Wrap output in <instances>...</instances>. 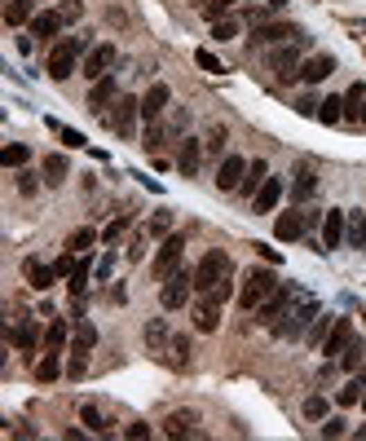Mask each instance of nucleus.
I'll return each instance as SVG.
<instances>
[{"instance_id":"obj_1","label":"nucleus","mask_w":366,"mask_h":441,"mask_svg":"<svg viewBox=\"0 0 366 441\" xmlns=\"http://www.w3.org/2000/svg\"><path fill=\"white\" fill-rule=\"evenodd\" d=\"M274 291H278V273L274 269H252L247 278H243V287H238V305L247 309V314H256Z\"/></svg>"},{"instance_id":"obj_2","label":"nucleus","mask_w":366,"mask_h":441,"mask_svg":"<svg viewBox=\"0 0 366 441\" xmlns=\"http://www.w3.org/2000/svg\"><path fill=\"white\" fill-rule=\"evenodd\" d=\"M229 273H234L229 256L212 247V252H207V256L199 260V269H194V291H203V296H207V291H216V287H221V282L229 278Z\"/></svg>"},{"instance_id":"obj_3","label":"nucleus","mask_w":366,"mask_h":441,"mask_svg":"<svg viewBox=\"0 0 366 441\" xmlns=\"http://www.w3.org/2000/svg\"><path fill=\"white\" fill-rule=\"evenodd\" d=\"M80 53H84V40H80V35H67V40H58V44H53V53H49L44 71H49L53 80H67L71 71H76Z\"/></svg>"},{"instance_id":"obj_4","label":"nucleus","mask_w":366,"mask_h":441,"mask_svg":"<svg viewBox=\"0 0 366 441\" xmlns=\"http://www.w3.org/2000/svg\"><path fill=\"white\" fill-rule=\"evenodd\" d=\"M313 318H318V300L300 296V305H296V309H287V314H283V323H274V336L296 340V336H304V327H309Z\"/></svg>"},{"instance_id":"obj_5","label":"nucleus","mask_w":366,"mask_h":441,"mask_svg":"<svg viewBox=\"0 0 366 441\" xmlns=\"http://www.w3.org/2000/svg\"><path fill=\"white\" fill-rule=\"evenodd\" d=\"M190 291H194V273L173 269L164 278V287H159V300H164V309H186L190 305Z\"/></svg>"},{"instance_id":"obj_6","label":"nucleus","mask_w":366,"mask_h":441,"mask_svg":"<svg viewBox=\"0 0 366 441\" xmlns=\"http://www.w3.org/2000/svg\"><path fill=\"white\" fill-rule=\"evenodd\" d=\"M137 115H141V102L137 98H119L115 111L102 115V124L111 128V133H119V137H132V133H137Z\"/></svg>"},{"instance_id":"obj_7","label":"nucleus","mask_w":366,"mask_h":441,"mask_svg":"<svg viewBox=\"0 0 366 441\" xmlns=\"http://www.w3.org/2000/svg\"><path fill=\"white\" fill-rule=\"evenodd\" d=\"M181 256H186V238H181V234H164V247H159V256H155V278H168V273H173V269H181Z\"/></svg>"},{"instance_id":"obj_8","label":"nucleus","mask_w":366,"mask_h":441,"mask_svg":"<svg viewBox=\"0 0 366 441\" xmlns=\"http://www.w3.org/2000/svg\"><path fill=\"white\" fill-rule=\"evenodd\" d=\"M313 221H318V212H283V217L274 221V238L278 243H296Z\"/></svg>"},{"instance_id":"obj_9","label":"nucleus","mask_w":366,"mask_h":441,"mask_svg":"<svg viewBox=\"0 0 366 441\" xmlns=\"http://www.w3.org/2000/svg\"><path fill=\"white\" fill-rule=\"evenodd\" d=\"M291 300H300V291H296V287H278V291L270 296V300H265L261 309H256V323H265V327H274V323H278V318H283V314H287V309H291Z\"/></svg>"},{"instance_id":"obj_10","label":"nucleus","mask_w":366,"mask_h":441,"mask_svg":"<svg viewBox=\"0 0 366 441\" xmlns=\"http://www.w3.org/2000/svg\"><path fill=\"white\" fill-rule=\"evenodd\" d=\"M111 66H115V44L106 40V44H93L80 71H84V75H89V80H102V75H111Z\"/></svg>"},{"instance_id":"obj_11","label":"nucleus","mask_w":366,"mask_h":441,"mask_svg":"<svg viewBox=\"0 0 366 441\" xmlns=\"http://www.w3.org/2000/svg\"><path fill=\"white\" fill-rule=\"evenodd\" d=\"M345 230H349V217L340 208H326V217H322V252H336V247L345 243Z\"/></svg>"},{"instance_id":"obj_12","label":"nucleus","mask_w":366,"mask_h":441,"mask_svg":"<svg viewBox=\"0 0 366 441\" xmlns=\"http://www.w3.org/2000/svg\"><path fill=\"white\" fill-rule=\"evenodd\" d=\"M119 102V84H115V75H102V80H93V89H89V111L93 115H106V106Z\"/></svg>"},{"instance_id":"obj_13","label":"nucleus","mask_w":366,"mask_h":441,"mask_svg":"<svg viewBox=\"0 0 366 441\" xmlns=\"http://www.w3.org/2000/svg\"><path fill=\"white\" fill-rule=\"evenodd\" d=\"M256 44H274V40H304L300 27H291V22H256Z\"/></svg>"},{"instance_id":"obj_14","label":"nucleus","mask_w":366,"mask_h":441,"mask_svg":"<svg viewBox=\"0 0 366 441\" xmlns=\"http://www.w3.org/2000/svg\"><path fill=\"white\" fill-rule=\"evenodd\" d=\"M331 71H336V57L331 53H313V57H304V62H300V80H304V84H322Z\"/></svg>"},{"instance_id":"obj_15","label":"nucleus","mask_w":366,"mask_h":441,"mask_svg":"<svg viewBox=\"0 0 366 441\" xmlns=\"http://www.w3.org/2000/svg\"><path fill=\"white\" fill-rule=\"evenodd\" d=\"M270 71H274V80H283V84L300 80V57H296V49H278V53H270Z\"/></svg>"},{"instance_id":"obj_16","label":"nucleus","mask_w":366,"mask_h":441,"mask_svg":"<svg viewBox=\"0 0 366 441\" xmlns=\"http://www.w3.org/2000/svg\"><path fill=\"white\" fill-rule=\"evenodd\" d=\"M199 163H203V141L186 137V141H181V150H177V172L181 177H199Z\"/></svg>"},{"instance_id":"obj_17","label":"nucleus","mask_w":366,"mask_h":441,"mask_svg":"<svg viewBox=\"0 0 366 441\" xmlns=\"http://www.w3.org/2000/svg\"><path fill=\"white\" fill-rule=\"evenodd\" d=\"M168 98H173L168 84H150V89H146V98H141V119H146V124H155V119L168 111Z\"/></svg>"},{"instance_id":"obj_18","label":"nucleus","mask_w":366,"mask_h":441,"mask_svg":"<svg viewBox=\"0 0 366 441\" xmlns=\"http://www.w3.org/2000/svg\"><path fill=\"white\" fill-rule=\"evenodd\" d=\"M27 27H31L35 40H53V35L62 31L67 22H62V14H58V9H40V14H35V18L27 22Z\"/></svg>"},{"instance_id":"obj_19","label":"nucleus","mask_w":366,"mask_h":441,"mask_svg":"<svg viewBox=\"0 0 366 441\" xmlns=\"http://www.w3.org/2000/svg\"><path fill=\"white\" fill-rule=\"evenodd\" d=\"M349 340H353V323H349V318H336L331 336L322 340V353H326V357H340V353L349 349Z\"/></svg>"},{"instance_id":"obj_20","label":"nucleus","mask_w":366,"mask_h":441,"mask_svg":"<svg viewBox=\"0 0 366 441\" xmlns=\"http://www.w3.org/2000/svg\"><path fill=\"white\" fill-rule=\"evenodd\" d=\"M278 199H283V177H270V181L252 195V212H274Z\"/></svg>"},{"instance_id":"obj_21","label":"nucleus","mask_w":366,"mask_h":441,"mask_svg":"<svg viewBox=\"0 0 366 441\" xmlns=\"http://www.w3.org/2000/svg\"><path fill=\"white\" fill-rule=\"evenodd\" d=\"M243 172H247V159L229 154V159H221V172H216V186H221V190H238V186H243Z\"/></svg>"},{"instance_id":"obj_22","label":"nucleus","mask_w":366,"mask_h":441,"mask_svg":"<svg viewBox=\"0 0 366 441\" xmlns=\"http://www.w3.org/2000/svg\"><path fill=\"white\" fill-rule=\"evenodd\" d=\"M194 327H199V331H216V327H221V300H216V296H207L203 305H194Z\"/></svg>"},{"instance_id":"obj_23","label":"nucleus","mask_w":366,"mask_h":441,"mask_svg":"<svg viewBox=\"0 0 366 441\" xmlns=\"http://www.w3.org/2000/svg\"><path fill=\"white\" fill-rule=\"evenodd\" d=\"M22 273H27V282H31L35 291H49V287H53V278H58V269H53V265H40L35 256L22 265Z\"/></svg>"},{"instance_id":"obj_24","label":"nucleus","mask_w":366,"mask_h":441,"mask_svg":"<svg viewBox=\"0 0 366 441\" xmlns=\"http://www.w3.org/2000/svg\"><path fill=\"white\" fill-rule=\"evenodd\" d=\"M265 181H270V163H265V159H252L247 163V172H243V195H256V190H261Z\"/></svg>"},{"instance_id":"obj_25","label":"nucleus","mask_w":366,"mask_h":441,"mask_svg":"<svg viewBox=\"0 0 366 441\" xmlns=\"http://www.w3.org/2000/svg\"><path fill=\"white\" fill-rule=\"evenodd\" d=\"M9 340H14L18 349H35V344H40V327H35L31 318H22V323L9 327Z\"/></svg>"},{"instance_id":"obj_26","label":"nucleus","mask_w":366,"mask_h":441,"mask_svg":"<svg viewBox=\"0 0 366 441\" xmlns=\"http://www.w3.org/2000/svg\"><path fill=\"white\" fill-rule=\"evenodd\" d=\"M313 190H318V172H313V163H300V168H296V181H291V195H296V199H309Z\"/></svg>"},{"instance_id":"obj_27","label":"nucleus","mask_w":366,"mask_h":441,"mask_svg":"<svg viewBox=\"0 0 366 441\" xmlns=\"http://www.w3.org/2000/svg\"><path fill=\"white\" fill-rule=\"evenodd\" d=\"M35 18V0H5V22L9 27H22V22Z\"/></svg>"},{"instance_id":"obj_28","label":"nucleus","mask_w":366,"mask_h":441,"mask_svg":"<svg viewBox=\"0 0 366 441\" xmlns=\"http://www.w3.org/2000/svg\"><path fill=\"white\" fill-rule=\"evenodd\" d=\"M58 375H62V357H58V349H49L40 362H35V379H40V384H53Z\"/></svg>"},{"instance_id":"obj_29","label":"nucleus","mask_w":366,"mask_h":441,"mask_svg":"<svg viewBox=\"0 0 366 441\" xmlns=\"http://www.w3.org/2000/svg\"><path fill=\"white\" fill-rule=\"evenodd\" d=\"M67 172H71V163L62 159V154H44V181L49 186H62Z\"/></svg>"},{"instance_id":"obj_30","label":"nucleus","mask_w":366,"mask_h":441,"mask_svg":"<svg viewBox=\"0 0 366 441\" xmlns=\"http://www.w3.org/2000/svg\"><path fill=\"white\" fill-rule=\"evenodd\" d=\"M362 362H366V349H362V340L353 336V340H349V349L340 353V366H345V371L353 375V371H362Z\"/></svg>"},{"instance_id":"obj_31","label":"nucleus","mask_w":366,"mask_h":441,"mask_svg":"<svg viewBox=\"0 0 366 441\" xmlns=\"http://www.w3.org/2000/svg\"><path fill=\"white\" fill-rule=\"evenodd\" d=\"M164 424H168V428H164L168 437H186V433H194V415H190V411H177V415H168Z\"/></svg>"},{"instance_id":"obj_32","label":"nucleus","mask_w":366,"mask_h":441,"mask_svg":"<svg viewBox=\"0 0 366 441\" xmlns=\"http://www.w3.org/2000/svg\"><path fill=\"white\" fill-rule=\"evenodd\" d=\"M345 238H349L353 247H362V252H366V212H353V217H349V230H345Z\"/></svg>"},{"instance_id":"obj_33","label":"nucleus","mask_w":366,"mask_h":441,"mask_svg":"<svg viewBox=\"0 0 366 441\" xmlns=\"http://www.w3.org/2000/svg\"><path fill=\"white\" fill-rule=\"evenodd\" d=\"M93 243H97V230H89V225H80V230L67 238V247H71V252H76V256H84V252H89Z\"/></svg>"},{"instance_id":"obj_34","label":"nucleus","mask_w":366,"mask_h":441,"mask_svg":"<svg viewBox=\"0 0 366 441\" xmlns=\"http://www.w3.org/2000/svg\"><path fill=\"white\" fill-rule=\"evenodd\" d=\"M318 119H322V124H340V119H345V98H326V102H318Z\"/></svg>"},{"instance_id":"obj_35","label":"nucleus","mask_w":366,"mask_h":441,"mask_svg":"<svg viewBox=\"0 0 366 441\" xmlns=\"http://www.w3.org/2000/svg\"><path fill=\"white\" fill-rule=\"evenodd\" d=\"M62 344H67V318H53L49 331H44V349H58V353H62Z\"/></svg>"},{"instance_id":"obj_36","label":"nucleus","mask_w":366,"mask_h":441,"mask_svg":"<svg viewBox=\"0 0 366 441\" xmlns=\"http://www.w3.org/2000/svg\"><path fill=\"white\" fill-rule=\"evenodd\" d=\"M93 344H97V327L89 323V318H76V349H84V353H89Z\"/></svg>"},{"instance_id":"obj_37","label":"nucleus","mask_w":366,"mask_h":441,"mask_svg":"<svg viewBox=\"0 0 366 441\" xmlns=\"http://www.w3.org/2000/svg\"><path fill=\"white\" fill-rule=\"evenodd\" d=\"M27 159H31V150L22 146V141H14V146H5V150H0V163H5V168H22Z\"/></svg>"},{"instance_id":"obj_38","label":"nucleus","mask_w":366,"mask_h":441,"mask_svg":"<svg viewBox=\"0 0 366 441\" xmlns=\"http://www.w3.org/2000/svg\"><path fill=\"white\" fill-rule=\"evenodd\" d=\"M67 287H71V296H84V287H89V260L80 256V265L67 273Z\"/></svg>"},{"instance_id":"obj_39","label":"nucleus","mask_w":366,"mask_h":441,"mask_svg":"<svg viewBox=\"0 0 366 441\" xmlns=\"http://www.w3.org/2000/svg\"><path fill=\"white\" fill-rule=\"evenodd\" d=\"M146 344H150V349H164V344H173V336H168V323H164V318H155V323L146 327Z\"/></svg>"},{"instance_id":"obj_40","label":"nucleus","mask_w":366,"mask_h":441,"mask_svg":"<svg viewBox=\"0 0 366 441\" xmlns=\"http://www.w3.org/2000/svg\"><path fill=\"white\" fill-rule=\"evenodd\" d=\"M362 388H366V379H362V375H353L349 384L336 393V402H340V406H353V402H362Z\"/></svg>"},{"instance_id":"obj_41","label":"nucleus","mask_w":366,"mask_h":441,"mask_svg":"<svg viewBox=\"0 0 366 441\" xmlns=\"http://www.w3.org/2000/svg\"><path fill=\"white\" fill-rule=\"evenodd\" d=\"M362 102H366V89L353 84V89L345 93V119H362Z\"/></svg>"},{"instance_id":"obj_42","label":"nucleus","mask_w":366,"mask_h":441,"mask_svg":"<svg viewBox=\"0 0 366 441\" xmlns=\"http://www.w3.org/2000/svg\"><path fill=\"white\" fill-rule=\"evenodd\" d=\"M331 327H336V318H331V314H318V318L309 323V344H322L326 336H331Z\"/></svg>"},{"instance_id":"obj_43","label":"nucleus","mask_w":366,"mask_h":441,"mask_svg":"<svg viewBox=\"0 0 366 441\" xmlns=\"http://www.w3.org/2000/svg\"><path fill=\"white\" fill-rule=\"evenodd\" d=\"M80 420H84V424H89V433H106V428H111V424H106V415H102V411H97V406H93V402H89V406H80Z\"/></svg>"},{"instance_id":"obj_44","label":"nucleus","mask_w":366,"mask_h":441,"mask_svg":"<svg viewBox=\"0 0 366 441\" xmlns=\"http://www.w3.org/2000/svg\"><path fill=\"white\" fill-rule=\"evenodd\" d=\"M234 35H238V22H234V18H216V22H212V40L225 44V40H234Z\"/></svg>"},{"instance_id":"obj_45","label":"nucleus","mask_w":366,"mask_h":441,"mask_svg":"<svg viewBox=\"0 0 366 441\" xmlns=\"http://www.w3.org/2000/svg\"><path fill=\"white\" fill-rule=\"evenodd\" d=\"M194 62H199L207 75H221V71H225V66H221V57H216L212 49H199V53H194Z\"/></svg>"},{"instance_id":"obj_46","label":"nucleus","mask_w":366,"mask_h":441,"mask_svg":"<svg viewBox=\"0 0 366 441\" xmlns=\"http://www.w3.org/2000/svg\"><path fill=\"white\" fill-rule=\"evenodd\" d=\"M168 353H173V362H177V366H186V362H190V340H186V336H173Z\"/></svg>"},{"instance_id":"obj_47","label":"nucleus","mask_w":366,"mask_h":441,"mask_svg":"<svg viewBox=\"0 0 366 441\" xmlns=\"http://www.w3.org/2000/svg\"><path fill=\"white\" fill-rule=\"evenodd\" d=\"M84 371H89V357H84V349H71V362H67V375L80 379Z\"/></svg>"},{"instance_id":"obj_48","label":"nucleus","mask_w":366,"mask_h":441,"mask_svg":"<svg viewBox=\"0 0 366 441\" xmlns=\"http://www.w3.org/2000/svg\"><path fill=\"white\" fill-rule=\"evenodd\" d=\"M58 14H62V22H80V18H84V5H80V0H62V5H58Z\"/></svg>"},{"instance_id":"obj_49","label":"nucleus","mask_w":366,"mask_h":441,"mask_svg":"<svg viewBox=\"0 0 366 441\" xmlns=\"http://www.w3.org/2000/svg\"><path fill=\"white\" fill-rule=\"evenodd\" d=\"M304 420H326V397H309V402H304Z\"/></svg>"},{"instance_id":"obj_50","label":"nucleus","mask_w":366,"mask_h":441,"mask_svg":"<svg viewBox=\"0 0 366 441\" xmlns=\"http://www.w3.org/2000/svg\"><path fill=\"white\" fill-rule=\"evenodd\" d=\"M141 146H146V150H159V146H164V128H159V119L146 128V141H141Z\"/></svg>"},{"instance_id":"obj_51","label":"nucleus","mask_w":366,"mask_h":441,"mask_svg":"<svg viewBox=\"0 0 366 441\" xmlns=\"http://www.w3.org/2000/svg\"><path fill=\"white\" fill-rule=\"evenodd\" d=\"M229 5H234V0H203V18H212V22H216Z\"/></svg>"},{"instance_id":"obj_52","label":"nucleus","mask_w":366,"mask_h":441,"mask_svg":"<svg viewBox=\"0 0 366 441\" xmlns=\"http://www.w3.org/2000/svg\"><path fill=\"white\" fill-rule=\"evenodd\" d=\"M173 230V212H155L150 217V234H168Z\"/></svg>"},{"instance_id":"obj_53","label":"nucleus","mask_w":366,"mask_h":441,"mask_svg":"<svg viewBox=\"0 0 366 441\" xmlns=\"http://www.w3.org/2000/svg\"><path fill=\"white\" fill-rule=\"evenodd\" d=\"M53 128H58V137H62L71 150H80V146H84V133H76V128H62V124H53Z\"/></svg>"},{"instance_id":"obj_54","label":"nucleus","mask_w":366,"mask_h":441,"mask_svg":"<svg viewBox=\"0 0 366 441\" xmlns=\"http://www.w3.org/2000/svg\"><path fill=\"white\" fill-rule=\"evenodd\" d=\"M207 150H212V154L225 150V128H212V133H207Z\"/></svg>"},{"instance_id":"obj_55","label":"nucleus","mask_w":366,"mask_h":441,"mask_svg":"<svg viewBox=\"0 0 366 441\" xmlns=\"http://www.w3.org/2000/svg\"><path fill=\"white\" fill-rule=\"evenodd\" d=\"M124 230H128V217H119V221H111V225H106V243H115V238L124 234Z\"/></svg>"},{"instance_id":"obj_56","label":"nucleus","mask_w":366,"mask_h":441,"mask_svg":"<svg viewBox=\"0 0 366 441\" xmlns=\"http://www.w3.org/2000/svg\"><path fill=\"white\" fill-rule=\"evenodd\" d=\"M18 190H22V195H35V190H40V181H35V172H22V177H18Z\"/></svg>"},{"instance_id":"obj_57","label":"nucleus","mask_w":366,"mask_h":441,"mask_svg":"<svg viewBox=\"0 0 366 441\" xmlns=\"http://www.w3.org/2000/svg\"><path fill=\"white\" fill-rule=\"evenodd\" d=\"M345 433H349L345 420H326V424H322V437H345Z\"/></svg>"},{"instance_id":"obj_58","label":"nucleus","mask_w":366,"mask_h":441,"mask_svg":"<svg viewBox=\"0 0 366 441\" xmlns=\"http://www.w3.org/2000/svg\"><path fill=\"white\" fill-rule=\"evenodd\" d=\"M111 269H115V256H111V252H106L102 260H97V278H102V282H106V278H111Z\"/></svg>"},{"instance_id":"obj_59","label":"nucleus","mask_w":366,"mask_h":441,"mask_svg":"<svg viewBox=\"0 0 366 441\" xmlns=\"http://www.w3.org/2000/svg\"><path fill=\"white\" fill-rule=\"evenodd\" d=\"M76 265H80V260H76V256H71V252H67V256H62V260H58V265H53V269H58V278H67V273H71V269H76Z\"/></svg>"},{"instance_id":"obj_60","label":"nucleus","mask_w":366,"mask_h":441,"mask_svg":"<svg viewBox=\"0 0 366 441\" xmlns=\"http://www.w3.org/2000/svg\"><path fill=\"white\" fill-rule=\"evenodd\" d=\"M124 437H132V441H141V437H150V424H128V433Z\"/></svg>"},{"instance_id":"obj_61","label":"nucleus","mask_w":366,"mask_h":441,"mask_svg":"<svg viewBox=\"0 0 366 441\" xmlns=\"http://www.w3.org/2000/svg\"><path fill=\"white\" fill-rule=\"evenodd\" d=\"M358 437H366V424H362V428H358Z\"/></svg>"},{"instance_id":"obj_62","label":"nucleus","mask_w":366,"mask_h":441,"mask_svg":"<svg viewBox=\"0 0 366 441\" xmlns=\"http://www.w3.org/2000/svg\"><path fill=\"white\" fill-rule=\"evenodd\" d=\"M362 124H366V106H362Z\"/></svg>"},{"instance_id":"obj_63","label":"nucleus","mask_w":366,"mask_h":441,"mask_svg":"<svg viewBox=\"0 0 366 441\" xmlns=\"http://www.w3.org/2000/svg\"><path fill=\"white\" fill-rule=\"evenodd\" d=\"M362 406H366V393H362Z\"/></svg>"}]
</instances>
